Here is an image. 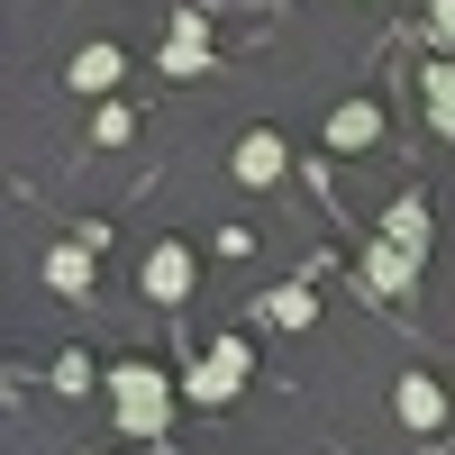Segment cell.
<instances>
[{"label": "cell", "instance_id": "obj_11", "mask_svg": "<svg viewBox=\"0 0 455 455\" xmlns=\"http://www.w3.org/2000/svg\"><path fill=\"white\" fill-rule=\"evenodd\" d=\"M428 119L455 137V64H428Z\"/></svg>", "mask_w": 455, "mask_h": 455}, {"label": "cell", "instance_id": "obj_3", "mask_svg": "<svg viewBox=\"0 0 455 455\" xmlns=\"http://www.w3.org/2000/svg\"><path fill=\"white\" fill-rule=\"evenodd\" d=\"M237 182H246V192H264V182H283V137H274V128L237 137Z\"/></svg>", "mask_w": 455, "mask_h": 455}, {"label": "cell", "instance_id": "obj_9", "mask_svg": "<svg viewBox=\"0 0 455 455\" xmlns=\"http://www.w3.org/2000/svg\"><path fill=\"white\" fill-rule=\"evenodd\" d=\"M201 64H210V36H201V19H182L164 36V73H201Z\"/></svg>", "mask_w": 455, "mask_h": 455}, {"label": "cell", "instance_id": "obj_4", "mask_svg": "<svg viewBox=\"0 0 455 455\" xmlns=\"http://www.w3.org/2000/svg\"><path fill=\"white\" fill-rule=\"evenodd\" d=\"M373 137H383V109H373V100H347V109L328 119V146H337V156H355V146H373Z\"/></svg>", "mask_w": 455, "mask_h": 455}, {"label": "cell", "instance_id": "obj_12", "mask_svg": "<svg viewBox=\"0 0 455 455\" xmlns=\"http://www.w3.org/2000/svg\"><path fill=\"white\" fill-rule=\"evenodd\" d=\"M264 319H274V328H310V291H274V300H264Z\"/></svg>", "mask_w": 455, "mask_h": 455}, {"label": "cell", "instance_id": "obj_14", "mask_svg": "<svg viewBox=\"0 0 455 455\" xmlns=\"http://www.w3.org/2000/svg\"><path fill=\"white\" fill-rule=\"evenodd\" d=\"M428 36H437V46H455V0H428Z\"/></svg>", "mask_w": 455, "mask_h": 455}, {"label": "cell", "instance_id": "obj_2", "mask_svg": "<svg viewBox=\"0 0 455 455\" xmlns=\"http://www.w3.org/2000/svg\"><path fill=\"white\" fill-rule=\"evenodd\" d=\"M237 373H246V337H219V355L201 373H182V392L192 401H237Z\"/></svg>", "mask_w": 455, "mask_h": 455}, {"label": "cell", "instance_id": "obj_13", "mask_svg": "<svg viewBox=\"0 0 455 455\" xmlns=\"http://www.w3.org/2000/svg\"><path fill=\"white\" fill-rule=\"evenodd\" d=\"M128 128H137V119H128V109H119V100H109V109H92V137H100V146H119Z\"/></svg>", "mask_w": 455, "mask_h": 455}, {"label": "cell", "instance_id": "obj_6", "mask_svg": "<svg viewBox=\"0 0 455 455\" xmlns=\"http://www.w3.org/2000/svg\"><path fill=\"white\" fill-rule=\"evenodd\" d=\"M401 419H410V428H437V419H446V392L428 383V373H401Z\"/></svg>", "mask_w": 455, "mask_h": 455}, {"label": "cell", "instance_id": "obj_7", "mask_svg": "<svg viewBox=\"0 0 455 455\" xmlns=\"http://www.w3.org/2000/svg\"><path fill=\"white\" fill-rule=\"evenodd\" d=\"M383 237H392V246H410V255H419V237H428V201H419V192H401V201L383 210Z\"/></svg>", "mask_w": 455, "mask_h": 455}, {"label": "cell", "instance_id": "obj_5", "mask_svg": "<svg viewBox=\"0 0 455 455\" xmlns=\"http://www.w3.org/2000/svg\"><path fill=\"white\" fill-rule=\"evenodd\" d=\"M146 291H156V300H192V255L156 246V255H146Z\"/></svg>", "mask_w": 455, "mask_h": 455}, {"label": "cell", "instance_id": "obj_1", "mask_svg": "<svg viewBox=\"0 0 455 455\" xmlns=\"http://www.w3.org/2000/svg\"><path fill=\"white\" fill-rule=\"evenodd\" d=\"M109 401H119V428L128 437H156L173 419V383L156 364H109Z\"/></svg>", "mask_w": 455, "mask_h": 455}, {"label": "cell", "instance_id": "obj_10", "mask_svg": "<svg viewBox=\"0 0 455 455\" xmlns=\"http://www.w3.org/2000/svg\"><path fill=\"white\" fill-rule=\"evenodd\" d=\"M92 255H100V246H83V237L55 246V255H46V283H55V291H83V283H92Z\"/></svg>", "mask_w": 455, "mask_h": 455}, {"label": "cell", "instance_id": "obj_8", "mask_svg": "<svg viewBox=\"0 0 455 455\" xmlns=\"http://www.w3.org/2000/svg\"><path fill=\"white\" fill-rule=\"evenodd\" d=\"M119 73H128V55H119V46H83V55H73V83H83V92H109Z\"/></svg>", "mask_w": 455, "mask_h": 455}]
</instances>
